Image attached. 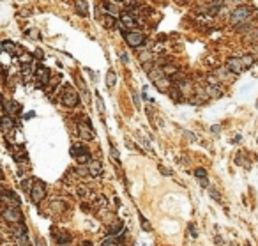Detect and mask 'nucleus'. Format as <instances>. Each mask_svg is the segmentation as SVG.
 Wrapping results in <instances>:
<instances>
[{
	"label": "nucleus",
	"mask_w": 258,
	"mask_h": 246,
	"mask_svg": "<svg viewBox=\"0 0 258 246\" xmlns=\"http://www.w3.org/2000/svg\"><path fill=\"white\" fill-rule=\"evenodd\" d=\"M87 172L92 177H99V175H103V165L99 163L97 159H90L87 163Z\"/></svg>",
	"instance_id": "9"
},
{
	"label": "nucleus",
	"mask_w": 258,
	"mask_h": 246,
	"mask_svg": "<svg viewBox=\"0 0 258 246\" xmlns=\"http://www.w3.org/2000/svg\"><path fill=\"white\" fill-rule=\"evenodd\" d=\"M200 184H202L203 188H207V186H209V181H207V179H200Z\"/></svg>",
	"instance_id": "38"
},
{
	"label": "nucleus",
	"mask_w": 258,
	"mask_h": 246,
	"mask_svg": "<svg viewBox=\"0 0 258 246\" xmlns=\"http://www.w3.org/2000/svg\"><path fill=\"white\" fill-rule=\"evenodd\" d=\"M82 246H94L92 243H90V241H83V244Z\"/></svg>",
	"instance_id": "43"
},
{
	"label": "nucleus",
	"mask_w": 258,
	"mask_h": 246,
	"mask_svg": "<svg viewBox=\"0 0 258 246\" xmlns=\"http://www.w3.org/2000/svg\"><path fill=\"white\" fill-rule=\"evenodd\" d=\"M71 156L73 158H76L80 163H88L90 161V154L85 147H83V143H74L71 147Z\"/></svg>",
	"instance_id": "4"
},
{
	"label": "nucleus",
	"mask_w": 258,
	"mask_h": 246,
	"mask_svg": "<svg viewBox=\"0 0 258 246\" xmlns=\"http://www.w3.org/2000/svg\"><path fill=\"white\" fill-rule=\"evenodd\" d=\"M189 232H191V237H195V239L198 237V232H196V229H195V225H189Z\"/></svg>",
	"instance_id": "33"
},
{
	"label": "nucleus",
	"mask_w": 258,
	"mask_h": 246,
	"mask_svg": "<svg viewBox=\"0 0 258 246\" xmlns=\"http://www.w3.org/2000/svg\"><path fill=\"white\" fill-rule=\"evenodd\" d=\"M110 154H111V158H113V161L120 165V156H119V151H117L115 145H110Z\"/></svg>",
	"instance_id": "23"
},
{
	"label": "nucleus",
	"mask_w": 258,
	"mask_h": 246,
	"mask_svg": "<svg viewBox=\"0 0 258 246\" xmlns=\"http://www.w3.org/2000/svg\"><path fill=\"white\" fill-rule=\"evenodd\" d=\"M60 99H62V104L67 106V108H74V106L80 103V96H78V92L73 87H69V85L64 87V92H62Z\"/></svg>",
	"instance_id": "2"
},
{
	"label": "nucleus",
	"mask_w": 258,
	"mask_h": 246,
	"mask_svg": "<svg viewBox=\"0 0 258 246\" xmlns=\"http://www.w3.org/2000/svg\"><path fill=\"white\" fill-rule=\"evenodd\" d=\"M115 85H117V73L113 69H110V71L106 73V87L113 89Z\"/></svg>",
	"instance_id": "16"
},
{
	"label": "nucleus",
	"mask_w": 258,
	"mask_h": 246,
	"mask_svg": "<svg viewBox=\"0 0 258 246\" xmlns=\"http://www.w3.org/2000/svg\"><path fill=\"white\" fill-rule=\"evenodd\" d=\"M119 55H120V62L122 64H129V55H127L126 51H120Z\"/></svg>",
	"instance_id": "27"
},
{
	"label": "nucleus",
	"mask_w": 258,
	"mask_h": 246,
	"mask_svg": "<svg viewBox=\"0 0 258 246\" xmlns=\"http://www.w3.org/2000/svg\"><path fill=\"white\" fill-rule=\"evenodd\" d=\"M34 115H35V113H34V112H28V113H27V115H25V119H32Z\"/></svg>",
	"instance_id": "41"
},
{
	"label": "nucleus",
	"mask_w": 258,
	"mask_h": 246,
	"mask_svg": "<svg viewBox=\"0 0 258 246\" xmlns=\"http://www.w3.org/2000/svg\"><path fill=\"white\" fill-rule=\"evenodd\" d=\"M235 30L237 32H241V34H244V32H251L253 30V23L251 22H244V23H239V25H235Z\"/></svg>",
	"instance_id": "19"
},
{
	"label": "nucleus",
	"mask_w": 258,
	"mask_h": 246,
	"mask_svg": "<svg viewBox=\"0 0 258 246\" xmlns=\"http://www.w3.org/2000/svg\"><path fill=\"white\" fill-rule=\"evenodd\" d=\"M124 39H126V43L129 44L131 48H138V46H143V44H145V41H147L145 34H142V32H134V30H131V32H124Z\"/></svg>",
	"instance_id": "3"
},
{
	"label": "nucleus",
	"mask_w": 258,
	"mask_h": 246,
	"mask_svg": "<svg viewBox=\"0 0 258 246\" xmlns=\"http://www.w3.org/2000/svg\"><path fill=\"white\" fill-rule=\"evenodd\" d=\"M184 135H186V137L189 138V140H191V142H196V137H195V135H193V133H189V131H184Z\"/></svg>",
	"instance_id": "36"
},
{
	"label": "nucleus",
	"mask_w": 258,
	"mask_h": 246,
	"mask_svg": "<svg viewBox=\"0 0 258 246\" xmlns=\"http://www.w3.org/2000/svg\"><path fill=\"white\" fill-rule=\"evenodd\" d=\"M140 219H142V225H143V230H145V232H150V223H148L147 219H145V216H142V214H140Z\"/></svg>",
	"instance_id": "26"
},
{
	"label": "nucleus",
	"mask_w": 258,
	"mask_h": 246,
	"mask_svg": "<svg viewBox=\"0 0 258 246\" xmlns=\"http://www.w3.org/2000/svg\"><path fill=\"white\" fill-rule=\"evenodd\" d=\"M2 51H4V43L0 41V53H2Z\"/></svg>",
	"instance_id": "45"
},
{
	"label": "nucleus",
	"mask_w": 258,
	"mask_h": 246,
	"mask_svg": "<svg viewBox=\"0 0 258 246\" xmlns=\"http://www.w3.org/2000/svg\"><path fill=\"white\" fill-rule=\"evenodd\" d=\"M253 16V9L247 6H237L233 11L230 12V23L232 25H239V23H244V22H249Z\"/></svg>",
	"instance_id": "1"
},
{
	"label": "nucleus",
	"mask_w": 258,
	"mask_h": 246,
	"mask_svg": "<svg viewBox=\"0 0 258 246\" xmlns=\"http://www.w3.org/2000/svg\"><path fill=\"white\" fill-rule=\"evenodd\" d=\"M51 235L55 237V241L59 244H66V243L71 241V235L67 234V232H64V230H59V229H51Z\"/></svg>",
	"instance_id": "10"
},
{
	"label": "nucleus",
	"mask_w": 258,
	"mask_h": 246,
	"mask_svg": "<svg viewBox=\"0 0 258 246\" xmlns=\"http://www.w3.org/2000/svg\"><path fill=\"white\" fill-rule=\"evenodd\" d=\"M251 51H253L251 55H255V57L258 55V41H256V43H253V44H251Z\"/></svg>",
	"instance_id": "32"
},
{
	"label": "nucleus",
	"mask_w": 258,
	"mask_h": 246,
	"mask_svg": "<svg viewBox=\"0 0 258 246\" xmlns=\"http://www.w3.org/2000/svg\"><path fill=\"white\" fill-rule=\"evenodd\" d=\"M228 4H232V6H242V2L244 0H226Z\"/></svg>",
	"instance_id": "35"
},
{
	"label": "nucleus",
	"mask_w": 258,
	"mask_h": 246,
	"mask_svg": "<svg viewBox=\"0 0 258 246\" xmlns=\"http://www.w3.org/2000/svg\"><path fill=\"white\" fill-rule=\"evenodd\" d=\"M35 55H37V59H43V57H44L43 50H37V51H35Z\"/></svg>",
	"instance_id": "40"
},
{
	"label": "nucleus",
	"mask_w": 258,
	"mask_h": 246,
	"mask_svg": "<svg viewBox=\"0 0 258 246\" xmlns=\"http://www.w3.org/2000/svg\"><path fill=\"white\" fill-rule=\"evenodd\" d=\"M221 243H223V239H221L219 235H218V237H216V244H221Z\"/></svg>",
	"instance_id": "44"
},
{
	"label": "nucleus",
	"mask_w": 258,
	"mask_h": 246,
	"mask_svg": "<svg viewBox=\"0 0 258 246\" xmlns=\"http://www.w3.org/2000/svg\"><path fill=\"white\" fill-rule=\"evenodd\" d=\"M120 23L126 28H134L136 27V20H134L131 14H127V12H122L120 14Z\"/></svg>",
	"instance_id": "12"
},
{
	"label": "nucleus",
	"mask_w": 258,
	"mask_h": 246,
	"mask_svg": "<svg viewBox=\"0 0 258 246\" xmlns=\"http://www.w3.org/2000/svg\"><path fill=\"white\" fill-rule=\"evenodd\" d=\"M2 177H4V174H2V170H0V179H2Z\"/></svg>",
	"instance_id": "47"
},
{
	"label": "nucleus",
	"mask_w": 258,
	"mask_h": 246,
	"mask_svg": "<svg viewBox=\"0 0 258 246\" xmlns=\"http://www.w3.org/2000/svg\"><path fill=\"white\" fill-rule=\"evenodd\" d=\"M168 92L171 94V98L175 99V101H179V99H182V96H181V92H179V90H168Z\"/></svg>",
	"instance_id": "31"
},
{
	"label": "nucleus",
	"mask_w": 258,
	"mask_h": 246,
	"mask_svg": "<svg viewBox=\"0 0 258 246\" xmlns=\"http://www.w3.org/2000/svg\"><path fill=\"white\" fill-rule=\"evenodd\" d=\"M246 246H249V244H246Z\"/></svg>",
	"instance_id": "49"
},
{
	"label": "nucleus",
	"mask_w": 258,
	"mask_h": 246,
	"mask_svg": "<svg viewBox=\"0 0 258 246\" xmlns=\"http://www.w3.org/2000/svg\"><path fill=\"white\" fill-rule=\"evenodd\" d=\"M32 182H35V181H34V179H25L21 182V190H23V191H32V186H34Z\"/></svg>",
	"instance_id": "22"
},
{
	"label": "nucleus",
	"mask_w": 258,
	"mask_h": 246,
	"mask_svg": "<svg viewBox=\"0 0 258 246\" xmlns=\"http://www.w3.org/2000/svg\"><path fill=\"white\" fill-rule=\"evenodd\" d=\"M210 131L214 133V135H219V131H221V126H218V124H214V126L210 128Z\"/></svg>",
	"instance_id": "34"
},
{
	"label": "nucleus",
	"mask_w": 258,
	"mask_h": 246,
	"mask_svg": "<svg viewBox=\"0 0 258 246\" xmlns=\"http://www.w3.org/2000/svg\"><path fill=\"white\" fill-rule=\"evenodd\" d=\"M4 51L11 55H16V53H23V48L16 43H11V41H4Z\"/></svg>",
	"instance_id": "11"
},
{
	"label": "nucleus",
	"mask_w": 258,
	"mask_h": 246,
	"mask_svg": "<svg viewBox=\"0 0 258 246\" xmlns=\"http://www.w3.org/2000/svg\"><path fill=\"white\" fill-rule=\"evenodd\" d=\"M0 128H2V133L9 137V133L14 131V120H12L11 115H4L2 119H0Z\"/></svg>",
	"instance_id": "8"
},
{
	"label": "nucleus",
	"mask_w": 258,
	"mask_h": 246,
	"mask_svg": "<svg viewBox=\"0 0 258 246\" xmlns=\"http://www.w3.org/2000/svg\"><path fill=\"white\" fill-rule=\"evenodd\" d=\"M175 73H177V67H173V66H170V67L166 66L165 67V75L166 76H168V75H175Z\"/></svg>",
	"instance_id": "29"
},
{
	"label": "nucleus",
	"mask_w": 258,
	"mask_h": 246,
	"mask_svg": "<svg viewBox=\"0 0 258 246\" xmlns=\"http://www.w3.org/2000/svg\"><path fill=\"white\" fill-rule=\"evenodd\" d=\"M207 96H210V98H214V99H218V98H221L223 96V90H221L218 85H207Z\"/></svg>",
	"instance_id": "15"
},
{
	"label": "nucleus",
	"mask_w": 258,
	"mask_h": 246,
	"mask_svg": "<svg viewBox=\"0 0 258 246\" xmlns=\"http://www.w3.org/2000/svg\"><path fill=\"white\" fill-rule=\"evenodd\" d=\"M103 7H105V11L108 12V16H113V18H115V16H120V14H119V9H117V6H113L110 0H106Z\"/></svg>",
	"instance_id": "17"
},
{
	"label": "nucleus",
	"mask_w": 258,
	"mask_h": 246,
	"mask_svg": "<svg viewBox=\"0 0 258 246\" xmlns=\"http://www.w3.org/2000/svg\"><path fill=\"white\" fill-rule=\"evenodd\" d=\"M226 69H228L230 73H233V75L242 73V69H244V66H242V60L239 59V57H230V59L226 60Z\"/></svg>",
	"instance_id": "7"
},
{
	"label": "nucleus",
	"mask_w": 258,
	"mask_h": 246,
	"mask_svg": "<svg viewBox=\"0 0 258 246\" xmlns=\"http://www.w3.org/2000/svg\"><path fill=\"white\" fill-rule=\"evenodd\" d=\"M133 92V101H134V104H136V106H140V103H138V94L134 92V90H131Z\"/></svg>",
	"instance_id": "37"
},
{
	"label": "nucleus",
	"mask_w": 258,
	"mask_h": 246,
	"mask_svg": "<svg viewBox=\"0 0 258 246\" xmlns=\"http://www.w3.org/2000/svg\"><path fill=\"white\" fill-rule=\"evenodd\" d=\"M96 104H97V108H99V113H101V115H105V113H106L105 101H103V98H101L99 94H96Z\"/></svg>",
	"instance_id": "21"
},
{
	"label": "nucleus",
	"mask_w": 258,
	"mask_h": 246,
	"mask_svg": "<svg viewBox=\"0 0 258 246\" xmlns=\"http://www.w3.org/2000/svg\"><path fill=\"white\" fill-rule=\"evenodd\" d=\"M46 197V190H44V184L43 182H39L35 181V184L32 186V191H30V198H32L35 204H39L43 198Z\"/></svg>",
	"instance_id": "6"
},
{
	"label": "nucleus",
	"mask_w": 258,
	"mask_h": 246,
	"mask_svg": "<svg viewBox=\"0 0 258 246\" xmlns=\"http://www.w3.org/2000/svg\"><path fill=\"white\" fill-rule=\"evenodd\" d=\"M74 7H76V12L80 14V16H83V18L88 16V6H87L85 0H76V2H74Z\"/></svg>",
	"instance_id": "14"
},
{
	"label": "nucleus",
	"mask_w": 258,
	"mask_h": 246,
	"mask_svg": "<svg viewBox=\"0 0 258 246\" xmlns=\"http://www.w3.org/2000/svg\"><path fill=\"white\" fill-rule=\"evenodd\" d=\"M120 230H122V223H115L113 229H110V234L113 235V234H117V232H120Z\"/></svg>",
	"instance_id": "28"
},
{
	"label": "nucleus",
	"mask_w": 258,
	"mask_h": 246,
	"mask_svg": "<svg viewBox=\"0 0 258 246\" xmlns=\"http://www.w3.org/2000/svg\"><path fill=\"white\" fill-rule=\"evenodd\" d=\"M209 193H210V197L214 198L216 202H219V200H221V195H219V191H218L216 188H210V190H209Z\"/></svg>",
	"instance_id": "25"
},
{
	"label": "nucleus",
	"mask_w": 258,
	"mask_h": 246,
	"mask_svg": "<svg viewBox=\"0 0 258 246\" xmlns=\"http://www.w3.org/2000/svg\"><path fill=\"white\" fill-rule=\"evenodd\" d=\"M256 108H258V101H256Z\"/></svg>",
	"instance_id": "48"
},
{
	"label": "nucleus",
	"mask_w": 258,
	"mask_h": 246,
	"mask_svg": "<svg viewBox=\"0 0 258 246\" xmlns=\"http://www.w3.org/2000/svg\"><path fill=\"white\" fill-rule=\"evenodd\" d=\"M34 243H35V246H46V244L43 243V239H35Z\"/></svg>",
	"instance_id": "39"
},
{
	"label": "nucleus",
	"mask_w": 258,
	"mask_h": 246,
	"mask_svg": "<svg viewBox=\"0 0 258 246\" xmlns=\"http://www.w3.org/2000/svg\"><path fill=\"white\" fill-rule=\"evenodd\" d=\"M195 175H196L198 179H207V170L205 168H196L195 170Z\"/></svg>",
	"instance_id": "24"
},
{
	"label": "nucleus",
	"mask_w": 258,
	"mask_h": 246,
	"mask_svg": "<svg viewBox=\"0 0 258 246\" xmlns=\"http://www.w3.org/2000/svg\"><path fill=\"white\" fill-rule=\"evenodd\" d=\"M37 80L41 85H48L49 83V69L46 67H39L37 69Z\"/></svg>",
	"instance_id": "13"
},
{
	"label": "nucleus",
	"mask_w": 258,
	"mask_h": 246,
	"mask_svg": "<svg viewBox=\"0 0 258 246\" xmlns=\"http://www.w3.org/2000/svg\"><path fill=\"white\" fill-rule=\"evenodd\" d=\"M156 85H157V89H159L161 92H168L170 90V87H168L170 85V80L168 78H157L156 80Z\"/></svg>",
	"instance_id": "18"
},
{
	"label": "nucleus",
	"mask_w": 258,
	"mask_h": 246,
	"mask_svg": "<svg viewBox=\"0 0 258 246\" xmlns=\"http://www.w3.org/2000/svg\"><path fill=\"white\" fill-rule=\"evenodd\" d=\"M241 138H242V137H241V135H237V137H235V138H233V143H239V142H241Z\"/></svg>",
	"instance_id": "42"
},
{
	"label": "nucleus",
	"mask_w": 258,
	"mask_h": 246,
	"mask_svg": "<svg viewBox=\"0 0 258 246\" xmlns=\"http://www.w3.org/2000/svg\"><path fill=\"white\" fill-rule=\"evenodd\" d=\"M159 172H161L163 175H168V177L171 175V170H170V168H166V166H163V165H159Z\"/></svg>",
	"instance_id": "30"
},
{
	"label": "nucleus",
	"mask_w": 258,
	"mask_h": 246,
	"mask_svg": "<svg viewBox=\"0 0 258 246\" xmlns=\"http://www.w3.org/2000/svg\"><path fill=\"white\" fill-rule=\"evenodd\" d=\"M117 4H122V2H126V0H115Z\"/></svg>",
	"instance_id": "46"
},
{
	"label": "nucleus",
	"mask_w": 258,
	"mask_h": 246,
	"mask_svg": "<svg viewBox=\"0 0 258 246\" xmlns=\"http://www.w3.org/2000/svg\"><path fill=\"white\" fill-rule=\"evenodd\" d=\"M241 60H242V66H244V67H246V69H247V67H251L253 64H255V60H256V57L249 53V55H244V57H242Z\"/></svg>",
	"instance_id": "20"
},
{
	"label": "nucleus",
	"mask_w": 258,
	"mask_h": 246,
	"mask_svg": "<svg viewBox=\"0 0 258 246\" xmlns=\"http://www.w3.org/2000/svg\"><path fill=\"white\" fill-rule=\"evenodd\" d=\"M2 216L9 223H20V221H23V214L20 213V207H6L2 211Z\"/></svg>",
	"instance_id": "5"
}]
</instances>
